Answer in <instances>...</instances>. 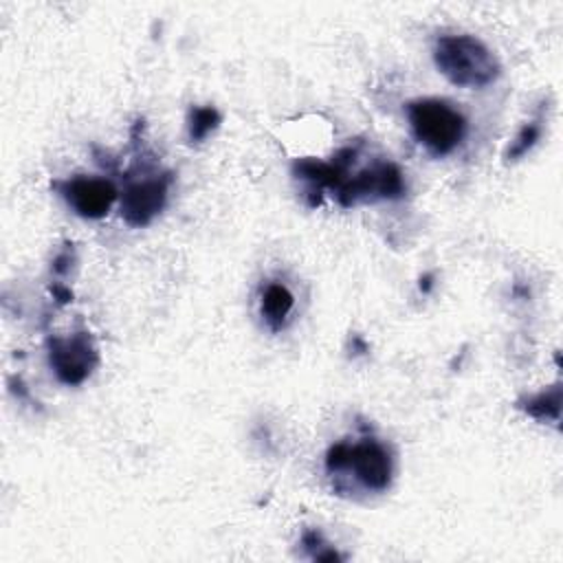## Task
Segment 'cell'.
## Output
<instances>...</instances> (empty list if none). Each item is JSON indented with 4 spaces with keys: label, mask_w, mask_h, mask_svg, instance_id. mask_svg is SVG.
<instances>
[{
    "label": "cell",
    "mask_w": 563,
    "mask_h": 563,
    "mask_svg": "<svg viewBox=\"0 0 563 563\" xmlns=\"http://www.w3.org/2000/svg\"><path fill=\"white\" fill-rule=\"evenodd\" d=\"M325 471L330 477L350 473L365 490L383 493L389 488L394 477V457L389 449L374 438L336 442L325 455Z\"/></svg>",
    "instance_id": "cell-2"
},
{
    "label": "cell",
    "mask_w": 563,
    "mask_h": 563,
    "mask_svg": "<svg viewBox=\"0 0 563 563\" xmlns=\"http://www.w3.org/2000/svg\"><path fill=\"white\" fill-rule=\"evenodd\" d=\"M172 178L165 176H145L132 180L121 194V218L130 227L150 224L165 207Z\"/></svg>",
    "instance_id": "cell-6"
},
{
    "label": "cell",
    "mask_w": 563,
    "mask_h": 563,
    "mask_svg": "<svg viewBox=\"0 0 563 563\" xmlns=\"http://www.w3.org/2000/svg\"><path fill=\"white\" fill-rule=\"evenodd\" d=\"M295 308V295L279 282H268L262 290L260 310L271 330H282L286 325L288 314Z\"/></svg>",
    "instance_id": "cell-8"
},
{
    "label": "cell",
    "mask_w": 563,
    "mask_h": 563,
    "mask_svg": "<svg viewBox=\"0 0 563 563\" xmlns=\"http://www.w3.org/2000/svg\"><path fill=\"white\" fill-rule=\"evenodd\" d=\"M519 407L537 420H559L561 413V389L554 385L548 391H539L519 402Z\"/></svg>",
    "instance_id": "cell-9"
},
{
    "label": "cell",
    "mask_w": 563,
    "mask_h": 563,
    "mask_svg": "<svg viewBox=\"0 0 563 563\" xmlns=\"http://www.w3.org/2000/svg\"><path fill=\"white\" fill-rule=\"evenodd\" d=\"M407 119L413 139L433 156L451 154L466 132L462 112L442 99H416L407 103Z\"/></svg>",
    "instance_id": "cell-3"
},
{
    "label": "cell",
    "mask_w": 563,
    "mask_h": 563,
    "mask_svg": "<svg viewBox=\"0 0 563 563\" xmlns=\"http://www.w3.org/2000/svg\"><path fill=\"white\" fill-rule=\"evenodd\" d=\"M59 194L68 207L88 220L103 218L117 200V187L101 176H73L64 183H57Z\"/></svg>",
    "instance_id": "cell-7"
},
{
    "label": "cell",
    "mask_w": 563,
    "mask_h": 563,
    "mask_svg": "<svg viewBox=\"0 0 563 563\" xmlns=\"http://www.w3.org/2000/svg\"><path fill=\"white\" fill-rule=\"evenodd\" d=\"M541 132H543L541 121H530V123H526V125L517 132V136L512 139V143L508 145L506 158H508V161H517V158H521L523 154H528V152L534 147V143L541 139Z\"/></svg>",
    "instance_id": "cell-11"
},
{
    "label": "cell",
    "mask_w": 563,
    "mask_h": 563,
    "mask_svg": "<svg viewBox=\"0 0 563 563\" xmlns=\"http://www.w3.org/2000/svg\"><path fill=\"white\" fill-rule=\"evenodd\" d=\"M405 194L402 172L394 163H376L347 176L339 187L336 196L343 207L356 205L358 200H391Z\"/></svg>",
    "instance_id": "cell-5"
},
{
    "label": "cell",
    "mask_w": 563,
    "mask_h": 563,
    "mask_svg": "<svg viewBox=\"0 0 563 563\" xmlns=\"http://www.w3.org/2000/svg\"><path fill=\"white\" fill-rule=\"evenodd\" d=\"M48 363L64 385H81L99 363L95 341L88 332L48 339Z\"/></svg>",
    "instance_id": "cell-4"
},
{
    "label": "cell",
    "mask_w": 563,
    "mask_h": 563,
    "mask_svg": "<svg viewBox=\"0 0 563 563\" xmlns=\"http://www.w3.org/2000/svg\"><path fill=\"white\" fill-rule=\"evenodd\" d=\"M220 125V112L211 106H196L187 117V134L194 143L205 141Z\"/></svg>",
    "instance_id": "cell-10"
},
{
    "label": "cell",
    "mask_w": 563,
    "mask_h": 563,
    "mask_svg": "<svg viewBox=\"0 0 563 563\" xmlns=\"http://www.w3.org/2000/svg\"><path fill=\"white\" fill-rule=\"evenodd\" d=\"M435 68L460 88H486L497 81L501 66L495 53L475 35H440L433 44Z\"/></svg>",
    "instance_id": "cell-1"
}]
</instances>
